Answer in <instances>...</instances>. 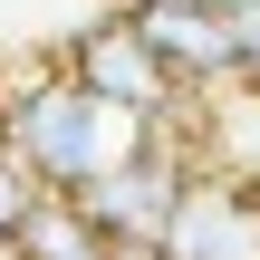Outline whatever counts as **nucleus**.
Returning <instances> with one entry per match:
<instances>
[{"label":"nucleus","instance_id":"f257e3e1","mask_svg":"<svg viewBox=\"0 0 260 260\" xmlns=\"http://www.w3.org/2000/svg\"><path fill=\"white\" fill-rule=\"evenodd\" d=\"M68 77H77L87 96H106V106H135V116H154V125H174V116H183V77L154 58V39L135 29V10H106V19H87V29L68 39Z\"/></svg>","mask_w":260,"mask_h":260},{"label":"nucleus","instance_id":"f03ea898","mask_svg":"<svg viewBox=\"0 0 260 260\" xmlns=\"http://www.w3.org/2000/svg\"><path fill=\"white\" fill-rule=\"evenodd\" d=\"M154 251L164 260H260V183L232 174V164H193Z\"/></svg>","mask_w":260,"mask_h":260},{"label":"nucleus","instance_id":"7ed1b4c3","mask_svg":"<svg viewBox=\"0 0 260 260\" xmlns=\"http://www.w3.org/2000/svg\"><path fill=\"white\" fill-rule=\"evenodd\" d=\"M106 251H116V241H106L68 193H48V203H39V222L19 232V260H106Z\"/></svg>","mask_w":260,"mask_h":260},{"label":"nucleus","instance_id":"20e7f679","mask_svg":"<svg viewBox=\"0 0 260 260\" xmlns=\"http://www.w3.org/2000/svg\"><path fill=\"white\" fill-rule=\"evenodd\" d=\"M39 203H48V183H39L10 145H0V241H19V232L39 222Z\"/></svg>","mask_w":260,"mask_h":260},{"label":"nucleus","instance_id":"39448f33","mask_svg":"<svg viewBox=\"0 0 260 260\" xmlns=\"http://www.w3.org/2000/svg\"><path fill=\"white\" fill-rule=\"evenodd\" d=\"M106 260H164V251H154V241H116Z\"/></svg>","mask_w":260,"mask_h":260},{"label":"nucleus","instance_id":"423d86ee","mask_svg":"<svg viewBox=\"0 0 260 260\" xmlns=\"http://www.w3.org/2000/svg\"><path fill=\"white\" fill-rule=\"evenodd\" d=\"M0 260H19V241H0Z\"/></svg>","mask_w":260,"mask_h":260}]
</instances>
